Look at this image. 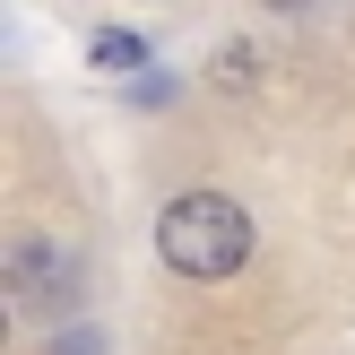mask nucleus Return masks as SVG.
I'll list each match as a JSON object with an SVG mask.
<instances>
[{
  "mask_svg": "<svg viewBox=\"0 0 355 355\" xmlns=\"http://www.w3.org/2000/svg\"><path fill=\"white\" fill-rule=\"evenodd\" d=\"M156 260H165L173 277H234L243 260H252V217H243V200H225V191H182V200H165V217H156Z\"/></svg>",
  "mask_w": 355,
  "mask_h": 355,
  "instance_id": "nucleus-1",
  "label": "nucleus"
},
{
  "mask_svg": "<svg viewBox=\"0 0 355 355\" xmlns=\"http://www.w3.org/2000/svg\"><path fill=\"white\" fill-rule=\"evenodd\" d=\"M61 286H78V260L26 243V252H17V295H26V304H44V295H61Z\"/></svg>",
  "mask_w": 355,
  "mask_h": 355,
  "instance_id": "nucleus-2",
  "label": "nucleus"
},
{
  "mask_svg": "<svg viewBox=\"0 0 355 355\" xmlns=\"http://www.w3.org/2000/svg\"><path fill=\"white\" fill-rule=\"evenodd\" d=\"M87 52H96V69H139V61H156V52L139 44V35H121V26H104Z\"/></svg>",
  "mask_w": 355,
  "mask_h": 355,
  "instance_id": "nucleus-3",
  "label": "nucleus"
}]
</instances>
